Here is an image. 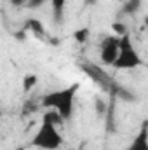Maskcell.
Segmentation results:
<instances>
[{"label":"cell","instance_id":"obj_1","mask_svg":"<svg viewBox=\"0 0 148 150\" xmlns=\"http://www.w3.org/2000/svg\"><path fill=\"white\" fill-rule=\"evenodd\" d=\"M78 87H80V86L75 82V84L68 86V87H65V89L51 91V93H47V94L42 96L40 105L45 107V108H52V110L59 112V115H61L65 120H70V119L73 117L75 96H77Z\"/></svg>","mask_w":148,"mask_h":150},{"label":"cell","instance_id":"obj_2","mask_svg":"<svg viewBox=\"0 0 148 150\" xmlns=\"http://www.w3.org/2000/svg\"><path fill=\"white\" fill-rule=\"evenodd\" d=\"M63 134L58 131V126L49 124V122H42L35 131L30 145L40 150H58L63 145Z\"/></svg>","mask_w":148,"mask_h":150},{"label":"cell","instance_id":"obj_3","mask_svg":"<svg viewBox=\"0 0 148 150\" xmlns=\"http://www.w3.org/2000/svg\"><path fill=\"white\" fill-rule=\"evenodd\" d=\"M141 63H143V58L138 52L131 35L127 33L120 37V52H118L117 61L113 63V68L115 70H132V68H138Z\"/></svg>","mask_w":148,"mask_h":150},{"label":"cell","instance_id":"obj_4","mask_svg":"<svg viewBox=\"0 0 148 150\" xmlns=\"http://www.w3.org/2000/svg\"><path fill=\"white\" fill-rule=\"evenodd\" d=\"M118 52H120V37L117 35H108L101 42V47H99V59L103 65H110L113 67V63L117 61L118 58Z\"/></svg>","mask_w":148,"mask_h":150},{"label":"cell","instance_id":"obj_5","mask_svg":"<svg viewBox=\"0 0 148 150\" xmlns=\"http://www.w3.org/2000/svg\"><path fill=\"white\" fill-rule=\"evenodd\" d=\"M124 150H148V120L143 122L140 133L132 138V142L129 143V147Z\"/></svg>","mask_w":148,"mask_h":150},{"label":"cell","instance_id":"obj_6","mask_svg":"<svg viewBox=\"0 0 148 150\" xmlns=\"http://www.w3.org/2000/svg\"><path fill=\"white\" fill-rule=\"evenodd\" d=\"M51 7H52V19H54L58 25H63L65 9H66V0H51Z\"/></svg>","mask_w":148,"mask_h":150},{"label":"cell","instance_id":"obj_7","mask_svg":"<svg viewBox=\"0 0 148 150\" xmlns=\"http://www.w3.org/2000/svg\"><path fill=\"white\" fill-rule=\"evenodd\" d=\"M25 28H26L28 32L35 33L37 37H40V35H44V33H45V28H44L42 21H38V19H35V18H30V19L25 23Z\"/></svg>","mask_w":148,"mask_h":150},{"label":"cell","instance_id":"obj_8","mask_svg":"<svg viewBox=\"0 0 148 150\" xmlns=\"http://www.w3.org/2000/svg\"><path fill=\"white\" fill-rule=\"evenodd\" d=\"M42 122H49V124H54V126H61L63 122H65V119L59 115V112H56V110H52V108H49L47 112L44 113V117H42Z\"/></svg>","mask_w":148,"mask_h":150},{"label":"cell","instance_id":"obj_9","mask_svg":"<svg viewBox=\"0 0 148 150\" xmlns=\"http://www.w3.org/2000/svg\"><path fill=\"white\" fill-rule=\"evenodd\" d=\"M141 4H143V0H127V2L124 4V7H122V14H127V16L136 14V12L140 11Z\"/></svg>","mask_w":148,"mask_h":150},{"label":"cell","instance_id":"obj_10","mask_svg":"<svg viewBox=\"0 0 148 150\" xmlns=\"http://www.w3.org/2000/svg\"><path fill=\"white\" fill-rule=\"evenodd\" d=\"M38 82V77L35 74H30V75H25L23 77V91H32Z\"/></svg>","mask_w":148,"mask_h":150},{"label":"cell","instance_id":"obj_11","mask_svg":"<svg viewBox=\"0 0 148 150\" xmlns=\"http://www.w3.org/2000/svg\"><path fill=\"white\" fill-rule=\"evenodd\" d=\"M89 35H91L89 28H78V30H75L73 32V38L78 42V44H85L87 38H89Z\"/></svg>","mask_w":148,"mask_h":150},{"label":"cell","instance_id":"obj_12","mask_svg":"<svg viewBox=\"0 0 148 150\" xmlns=\"http://www.w3.org/2000/svg\"><path fill=\"white\" fill-rule=\"evenodd\" d=\"M111 30H113V33H117V37H124V35L129 33L125 23H120V21H115V23L111 25Z\"/></svg>","mask_w":148,"mask_h":150},{"label":"cell","instance_id":"obj_13","mask_svg":"<svg viewBox=\"0 0 148 150\" xmlns=\"http://www.w3.org/2000/svg\"><path fill=\"white\" fill-rule=\"evenodd\" d=\"M45 4V0H28L26 2V7L28 9H38L40 5H44Z\"/></svg>","mask_w":148,"mask_h":150},{"label":"cell","instance_id":"obj_14","mask_svg":"<svg viewBox=\"0 0 148 150\" xmlns=\"http://www.w3.org/2000/svg\"><path fill=\"white\" fill-rule=\"evenodd\" d=\"M105 110H106V107L103 105V101H101V100H99V101H96V112L105 113Z\"/></svg>","mask_w":148,"mask_h":150},{"label":"cell","instance_id":"obj_15","mask_svg":"<svg viewBox=\"0 0 148 150\" xmlns=\"http://www.w3.org/2000/svg\"><path fill=\"white\" fill-rule=\"evenodd\" d=\"M26 2H28V0H11V4H12L14 7H23V5L26 7Z\"/></svg>","mask_w":148,"mask_h":150},{"label":"cell","instance_id":"obj_16","mask_svg":"<svg viewBox=\"0 0 148 150\" xmlns=\"http://www.w3.org/2000/svg\"><path fill=\"white\" fill-rule=\"evenodd\" d=\"M98 2H101V0H84L85 5H92V4H98Z\"/></svg>","mask_w":148,"mask_h":150},{"label":"cell","instance_id":"obj_17","mask_svg":"<svg viewBox=\"0 0 148 150\" xmlns=\"http://www.w3.org/2000/svg\"><path fill=\"white\" fill-rule=\"evenodd\" d=\"M16 150H28V149H25V147H18Z\"/></svg>","mask_w":148,"mask_h":150},{"label":"cell","instance_id":"obj_18","mask_svg":"<svg viewBox=\"0 0 148 150\" xmlns=\"http://www.w3.org/2000/svg\"><path fill=\"white\" fill-rule=\"evenodd\" d=\"M147 25H148V18H147Z\"/></svg>","mask_w":148,"mask_h":150},{"label":"cell","instance_id":"obj_19","mask_svg":"<svg viewBox=\"0 0 148 150\" xmlns=\"http://www.w3.org/2000/svg\"><path fill=\"white\" fill-rule=\"evenodd\" d=\"M68 150H75V149H68Z\"/></svg>","mask_w":148,"mask_h":150}]
</instances>
